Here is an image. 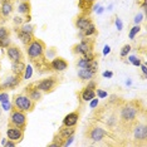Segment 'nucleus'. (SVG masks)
I'll list each match as a JSON object with an SVG mask.
<instances>
[{
    "mask_svg": "<svg viewBox=\"0 0 147 147\" xmlns=\"http://www.w3.org/2000/svg\"><path fill=\"white\" fill-rule=\"evenodd\" d=\"M138 112L140 108L136 106V102L125 103L121 107V122L123 125H129V126L136 123Z\"/></svg>",
    "mask_w": 147,
    "mask_h": 147,
    "instance_id": "1",
    "label": "nucleus"
},
{
    "mask_svg": "<svg viewBox=\"0 0 147 147\" xmlns=\"http://www.w3.org/2000/svg\"><path fill=\"white\" fill-rule=\"evenodd\" d=\"M26 54L30 59H39L44 55V52H45V43L42 40V39H38V38H34L33 40L26 44Z\"/></svg>",
    "mask_w": 147,
    "mask_h": 147,
    "instance_id": "2",
    "label": "nucleus"
},
{
    "mask_svg": "<svg viewBox=\"0 0 147 147\" xmlns=\"http://www.w3.org/2000/svg\"><path fill=\"white\" fill-rule=\"evenodd\" d=\"M13 106L23 112L28 113V112H32L33 109L35 108V102L29 98L25 93H23V94H16L14 97V99H13Z\"/></svg>",
    "mask_w": 147,
    "mask_h": 147,
    "instance_id": "3",
    "label": "nucleus"
},
{
    "mask_svg": "<svg viewBox=\"0 0 147 147\" xmlns=\"http://www.w3.org/2000/svg\"><path fill=\"white\" fill-rule=\"evenodd\" d=\"M26 123H28V118H26V113L20 111V109L13 107L11 113H10V119H9V126H14L18 127L20 129L26 128Z\"/></svg>",
    "mask_w": 147,
    "mask_h": 147,
    "instance_id": "4",
    "label": "nucleus"
},
{
    "mask_svg": "<svg viewBox=\"0 0 147 147\" xmlns=\"http://www.w3.org/2000/svg\"><path fill=\"white\" fill-rule=\"evenodd\" d=\"M58 84H59V81L57 77H48V78H44V79H40V81L35 82L36 88L40 92H44V93L53 92Z\"/></svg>",
    "mask_w": 147,
    "mask_h": 147,
    "instance_id": "5",
    "label": "nucleus"
},
{
    "mask_svg": "<svg viewBox=\"0 0 147 147\" xmlns=\"http://www.w3.org/2000/svg\"><path fill=\"white\" fill-rule=\"evenodd\" d=\"M93 47H94V40L92 38H89V36H86L81 40V43H78V44L73 47V53L84 55L87 53L93 52Z\"/></svg>",
    "mask_w": 147,
    "mask_h": 147,
    "instance_id": "6",
    "label": "nucleus"
},
{
    "mask_svg": "<svg viewBox=\"0 0 147 147\" xmlns=\"http://www.w3.org/2000/svg\"><path fill=\"white\" fill-rule=\"evenodd\" d=\"M23 79V76H16V74H13V76H9L5 78V81L0 84L3 91H9V89H15L16 87L20 84Z\"/></svg>",
    "mask_w": 147,
    "mask_h": 147,
    "instance_id": "7",
    "label": "nucleus"
},
{
    "mask_svg": "<svg viewBox=\"0 0 147 147\" xmlns=\"http://www.w3.org/2000/svg\"><path fill=\"white\" fill-rule=\"evenodd\" d=\"M88 138L93 142H99L105 138L106 136V131L99 126H91L88 127V131H87Z\"/></svg>",
    "mask_w": 147,
    "mask_h": 147,
    "instance_id": "8",
    "label": "nucleus"
},
{
    "mask_svg": "<svg viewBox=\"0 0 147 147\" xmlns=\"http://www.w3.org/2000/svg\"><path fill=\"white\" fill-rule=\"evenodd\" d=\"M6 55L10 59L11 62H16V61H23L24 59V55H23L22 49L19 48L18 45L15 44H10L6 48Z\"/></svg>",
    "mask_w": 147,
    "mask_h": 147,
    "instance_id": "9",
    "label": "nucleus"
},
{
    "mask_svg": "<svg viewBox=\"0 0 147 147\" xmlns=\"http://www.w3.org/2000/svg\"><path fill=\"white\" fill-rule=\"evenodd\" d=\"M6 137L8 140H11V141H15L16 143L20 142L24 137V131L18 127H14V126H9V128L6 129Z\"/></svg>",
    "mask_w": 147,
    "mask_h": 147,
    "instance_id": "10",
    "label": "nucleus"
},
{
    "mask_svg": "<svg viewBox=\"0 0 147 147\" xmlns=\"http://www.w3.org/2000/svg\"><path fill=\"white\" fill-rule=\"evenodd\" d=\"M24 91H25V94L28 96L30 99H33L34 102H39L42 99V92L36 88L35 83H32V84L26 86Z\"/></svg>",
    "mask_w": 147,
    "mask_h": 147,
    "instance_id": "11",
    "label": "nucleus"
},
{
    "mask_svg": "<svg viewBox=\"0 0 147 147\" xmlns=\"http://www.w3.org/2000/svg\"><path fill=\"white\" fill-rule=\"evenodd\" d=\"M51 68L53 69V71L55 72H63L65 71L67 68H68V62L65 61V59L61 58V57H55L54 59L51 62Z\"/></svg>",
    "mask_w": 147,
    "mask_h": 147,
    "instance_id": "12",
    "label": "nucleus"
},
{
    "mask_svg": "<svg viewBox=\"0 0 147 147\" xmlns=\"http://www.w3.org/2000/svg\"><path fill=\"white\" fill-rule=\"evenodd\" d=\"M79 121V112L78 111H74V112H71L68 115H65V117L63 118V126H68V127H72L78 123Z\"/></svg>",
    "mask_w": 147,
    "mask_h": 147,
    "instance_id": "13",
    "label": "nucleus"
},
{
    "mask_svg": "<svg viewBox=\"0 0 147 147\" xmlns=\"http://www.w3.org/2000/svg\"><path fill=\"white\" fill-rule=\"evenodd\" d=\"M92 23V18H89V15L87 14H82L79 16H77V19L74 20V25L78 30H83L88 24Z\"/></svg>",
    "mask_w": 147,
    "mask_h": 147,
    "instance_id": "14",
    "label": "nucleus"
},
{
    "mask_svg": "<svg viewBox=\"0 0 147 147\" xmlns=\"http://www.w3.org/2000/svg\"><path fill=\"white\" fill-rule=\"evenodd\" d=\"M133 137L138 141H146L147 138V127L146 125H137L133 129Z\"/></svg>",
    "mask_w": 147,
    "mask_h": 147,
    "instance_id": "15",
    "label": "nucleus"
},
{
    "mask_svg": "<svg viewBox=\"0 0 147 147\" xmlns=\"http://www.w3.org/2000/svg\"><path fill=\"white\" fill-rule=\"evenodd\" d=\"M15 32H16V35H18V38L20 39V42H22L24 45L29 44V43H30L33 39H34V34H33V33L24 32V30H22L20 28H16Z\"/></svg>",
    "mask_w": 147,
    "mask_h": 147,
    "instance_id": "16",
    "label": "nucleus"
},
{
    "mask_svg": "<svg viewBox=\"0 0 147 147\" xmlns=\"http://www.w3.org/2000/svg\"><path fill=\"white\" fill-rule=\"evenodd\" d=\"M74 132H76L74 126H72V127L63 126L61 128V131H59V133H58V136L62 141H65V140H68L69 137H72L73 135H74Z\"/></svg>",
    "mask_w": 147,
    "mask_h": 147,
    "instance_id": "17",
    "label": "nucleus"
},
{
    "mask_svg": "<svg viewBox=\"0 0 147 147\" xmlns=\"http://www.w3.org/2000/svg\"><path fill=\"white\" fill-rule=\"evenodd\" d=\"M93 98H96V91L94 88H91V87L87 86L81 92V99L83 102H89L92 101Z\"/></svg>",
    "mask_w": 147,
    "mask_h": 147,
    "instance_id": "18",
    "label": "nucleus"
},
{
    "mask_svg": "<svg viewBox=\"0 0 147 147\" xmlns=\"http://www.w3.org/2000/svg\"><path fill=\"white\" fill-rule=\"evenodd\" d=\"M25 63L23 61H16V62H13L11 64V71H13V74H16V76H23L24 74V71H25Z\"/></svg>",
    "mask_w": 147,
    "mask_h": 147,
    "instance_id": "19",
    "label": "nucleus"
},
{
    "mask_svg": "<svg viewBox=\"0 0 147 147\" xmlns=\"http://www.w3.org/2000/svg\"><path fill=\"white\" fill-rule=\"evenodd\" d=\"M94 76H96L94 72L89 71L87 68H79V71H78V77L81 81H91Z\"/></svg>",
    "mask_w": 147,
    "mask_h": 147,
    "instance_id": "20",
    "label": "nucleus"
},
{
    "mask_svg": "<svg viewBox=\"0 0 147 147\" xmlns=\"http://www.w3.org/2000/svg\"><path fill=\"white\" fill-rule=\"evenodd\" d=\"M14 10V6H13V3H1V8H0V15L3 18H8L9 15Z\"/></svg>",
    "mask_w": 147,
    "mask_h": 147,
    "instance_id": "21",
    "label": "nucleus"
},
{
    "mask_svg": "<svg viewBox=\"0 0 147 147\" xmlns=\"http://www.w3.org/2000/svg\"><path fill=\"white\" fill-rule=\"evenodd\" d=\"M30 3H29V0H24V1H22L20 4L18 6V11L20 13V14H25V15H29L30 14Z\"/></svg>",
    "mask_w": 147,
    "mask_h": 147,
    "instance_id": "22",
    "label": "nucleus"
},
{
    "mask_svg": "<svg viewBox=\"0 0 147 147\" xmlns=\"http://www.w3.org/2000/svg\"><path fill=\"white\" fill-rule=\"evenodd\" d=\"M81 32H82V35L83 36H92V35H94L96 33H97V29H96V25L93 24V22H92L91 24H88Z\"/></svg>",
    "mask_w": 147,
    "mask_h": 147,
    "instance_id": "23",
    "label": "nucleus"
},
{
    "mask_svg": "<svg viewBox=\"0 0 147 147\" xmlns=\"http://www.w3.org/2000/svg\"><path fill=\"white\" fill-rule=\"evenodd\" d=\"M93 3H94V0H79V6L82 8L83 11H86V8L89 9V6H91Z\"/></svg>",
    "mask_w": 147,
    "mask_h": 147,
    "instance_id": "24",
    "label": "nucleus"
},
{
    "mask_svg": "<svg viewBox=\"0 0 147 147\" xmlns=\"http://www.w3.org/2000/svg\"><path fill=\"white\" fill-rule=\"evenodd\" d=\"M6 36H10V30L5 26H0V39L6 38Z\"/></svg>",
    "mask_w": 147,
    "mask_h": 147,
    "instance_id": "25",
    "label": "nucleus"
},
{
    "mask_svg": "<svg viewBox=\"0 0 147 147\" xmlns=\"http://www.w3.org/2000/svg\"><path fill=\"white\" fill-rule=\"evenodd\" d=\"M10 44H11V42H10V38H9V36L0 39V48H8Z\"/></svg>",
    "mask_w": 147,
    "mask_h": 147,
    "instance_id": "26",
    "label": "nucleus"
},
{
    "mask_svg": "<svg viewBox=\"0 0 147 147\" xmlns=\"http://www.w3.org/2000/svg\"><path fill=\"white\" fill-rule=\"evenodd\" d=\"M129 51H131V45H129V44H125V45L122 47V49H121V57L128 55Z\"/></svg>",
    "mask_w": 147,
    "mask_h": 147,
    "instance_id": "27",
    "label": "nucleus"
},
{
    "mask_svg": "<svg viewBox=\"0 0 147 147\" xmlns=\"http://www.w3.org/2000/svg\"><path fill=\"white\" fill-rule=\"evenodd\" d=\"M20 29L24 32H28V33H34V26L30 25V24H26V23L20 26Z\"/></svg>",
    "mask_w": 147,
    "mask_h": 147,
    "instance_id": "28",
    "label": "nucleus"
},
{
    "mask_svg": "<svg viewBox=\"0 0 147 147\" xmlns=\"http://www.w3.org/2000/svg\"><path fill=\"white\" fill-rule=\"evenodd\" d=\"M140 29H141V28H140V25L133 26V29H132L131 32H129V38H131V39H135V35L140 32Z\"/></svg>",
    "mask_w": 147,
    "mask_h": 147,
    "instance_id": "29",
    "label": "nucleus"
},
{
    "mask_svg": "<svg viewBox=\"0 0 147 147\" xmlns=\"http://www.w3.org/2000/svg\"><path fill=\"white\" fill-rule=\"evenodd\" d=\"M30 76H32V69H30V67H25V71H24V74H23V78H26V79H28Z\"/></svg>",
    "mask_w": 147,
    "mask_h": 147,
    "instance_id": "30",
    "label": "nucleus"
},
{
    "mask_svg": "<svg viewBox=\"0 0 147 147\" xmlns=\"http://www.w3.org/2000/svg\"><path fill=\"white\" fill-rule=\"evenodd\" d=\"M8 98H9L8 93H5L4 91H3V93H0V102H5V101H8Z\"/></svg>",
    "mask_w": 147,
    "mask_h": 147,
    "instance_id": "31",
    "label": "nucleus"
},
{
    "mask_svg": "<svg viewBox=\"0 0 147 147\" xmlns=\"http://www.w3.org/2000/svg\"><path fill=\"white\" fill-rule=\"evenodd\" d=\"M18 143H16L15 141H11V140H8L5 143H4V146L5 147H14V146H16Z\"/></svg>",
    "mask_w": 147,
    "mask_h": 147,
    "instance_id": "32",
    "label": "nucleus"
},
{
    "mask_svg": "<svg viewBox=\"0 0 147 147\" xmlns=\"http://www.w3.org/2000/svg\"><path fill=\"white\" fill-rule=\"evenodd\" d=\"M3 109H5V111H9V109H11L10 108V103H9L8 101L3 102Z\"/></svg>",
    "mask_w": 147,
    "mask_h": 147,
    "instance_id": "33",
    "label": "nucleus"
},
{
    "mask_svg": "<svg viewBox=\"0 0 147 147\" xmlns=\"http://www.w3.org/2000/svg\"><path fill=\"white\" fill-rule=\"evenodd\" d=\"M98 94L101 96V97H106V96H107V93H106V92H103V91H98Z\"/></svg>",
    "mask_w": 147,
    "mask_h": 147,
    "instance_id": "34",
    "label": "nucleus"
},
{
    "mask_svg": "<svg viewBox=\"0 0 147 147\" xmlns=\"http://www.w3.org/2000/svg\"><path fill=\"white\" fill-rule=\"evenodd\" d=\"M103 76H105V77H112V73L111 72H106Z\"/></svg>",
    "mask_w": 147,
    "mask_h": 147,
    "instance_id": "35",
    "label": "nucleus"
},
{
    "mask_svg": "<svg viewBox=\"0 0 147 147\" xmlns=\"http://www.w3.org/2000/svg\"><path fill=\"white\" fill-rule=\"evenodd\" d=\"M14 0H0V3H13Z\"/></svg>",
    "mask_w": 147,
    "mask_h": 147,
    "instance_id": "36",
    "label": "nucleus"
},
{
    "mask_svg": "<svg viewBox=\"0 0 147 147\" xmlns=\"http://www.w3.org/2000/svg\"><path fill=\"white\" fill-rule=\"evenodd\" d=\"M141 68H142V72H143V74H145V77H146V65H142Z\"/></svg>",
    "mask_w": 147,
    "mask_h": 147,
    "instance_id": "37",
    "label": "nucleus"
},
{
    "mask_svg": "<svg viewBox=\"0 0 147 147\" xmlns=\"http://www.w3.org/2000/svg\"><path fill=\"white\" fill-rule=\"evenodd\" d=\"M0 115H1V107H0Z\"/></svg>",
    "mask_w": 147,
    "mask_h": 147,
    "instance_id": "38",
    "label": "nucleus"
}]
</instances>
